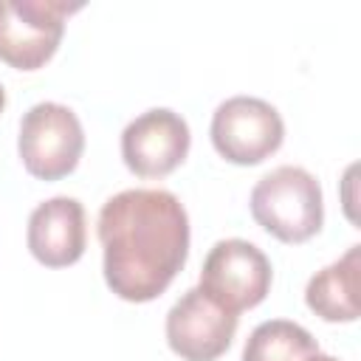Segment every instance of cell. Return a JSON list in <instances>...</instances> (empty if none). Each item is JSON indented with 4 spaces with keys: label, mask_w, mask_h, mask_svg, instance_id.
<instances>
[{
    "label": "cell",
    "mask_w": 361,
    "mask_h": 361,
    "mask_svg": "<svg viewBox=\"0 0 361 361\" xmlns=\"http://www.w3.org/2000/svg\"><path fill=\"white\" fill-rule=\"evenodd\" d=\"M189 144V124L175 110L155 107L124 127L121 158L135 178H166L186 161Z\"/></svg>",
    "instance_id": "7"
},
{
    "label": "cell",
    "mask_w": 361,
    "mask_h": 361,
    "mask_svg": "<svg viewBox=\"0 0 361 361\" xmlns=\"http://www.w3.org/2000/svg\"><path fill=\"white\" fill-rule=\"evenodd\" d=\"M358 276H361V245H350V251L341 259L310 276L305 288L307 307L324 322H355L361 313Z\"/></svg>",
    "instance_id": "10"
},
{
    "label": "cell",
    "mask_w": 361,
    "mask_h": 361,
    "mask_svg": "<svg viewBox=\"0 0 361 361\" xmlns=\"http://www.w3.org/2000/svg\"><path fill=\"white\" fill-rule=\"evenodd\" d=\"M319 353L316 338L296 322L271 319L251 330L243 361H307Z\"/></svg>",
    "instance_id": "11"
},
{
    "label": "cell",
    "mask_w": 361,
    "mask_h": 361,
    "mask_svg": "<svg viewBox=\"0 0 361 361\" xmlns=\"http://www.w3.org/2000/svg\"><path fill=\"white\" fill-rule=\"evenodd\" d=\"M3 107H6V90H3V85H0V113H3Z\"/></svg>",
    "instance_id": "13"
},
{
    "label": "cell",
    "mask_w": 361,
    "mask_h": 361,
    "mask_svg": "<svg viewBox=\"0 0 361 361\" xmlns=\"http://www.w3.org/2000/svg\"><path fill=\"white\" fill-rule=\"evenodd\" d=\"M17 152L25 172L39 180L71 175L85 152V133L76 113L56 102L34 104L20 121Z\"/></svg>",
    "instance_id": "4"
},
{
    "label": "cell",
    "mask_w": 361,
    "mask_h": 361,
    "mask_svg": "<svg viewBox=\"0 0 361 361\" xmlns=\"http://www.w3.org/2000/svg\"><path fill=\"white\" fill-rule=\"evenodd\" d=\"M307 361H338V358H333V355H322V353H316V355H310Z\"/></svg>",
    "instance_id": "12"
},
{
    "label": "cell",
    "mask_w": 361,
    "mask_h": 361,
    "mask_svg": "<svg viewBox=\"0 0 361 361\" xmlns=\"http://www.w3.org/2000/svg\"><path fill=\"white\" fill-rule=\"evenodd\" d=\"M28 251L45 268H68L85 254V206L76 197H51L28 217Z\"/></svg>",
    "instance_id": "9"
},
{
    "label": "cell",
    "mask_w": 361,
    "mask_h": 361,
    "mask_svg": "<svg viewBox=\"0 0 361 361\" xmlns=\"http://www.w3.org/2000/svg\"><path fill=\"white\" fill-rule=\"evenodd\" d=\"M82 3L0 0V59L17 71H39L59 48L65 20Z\"/></svg>",
    "instance_id": "3"
},
{
    "label": "cell",
    "mask_w": 361,
    "mask_h": 361,
    "mask_svg": "<svg viewBox=\"0 0 361 361\" xmlns=\"http://www.w3.org/2000/svg\"><path fill=\"white\" fill-rule=\"evenodd\" d=\"M274 268L268 257L248 240H220L203 259L200 290L228 313L257 307L271 290Z\"/></svg>",
    "instance_id": "5"
},
{
    "label": "cell",
    "mask_w": 361,
    "mask_h": 361,
    "mask_svg": "<svg viewBox=\"0 0 361 361\" xmlns=\"http://www.w3.org/2000/svg\"><path fill=\"white\" fill-rule=\"evenodd\" d=\"M237 333V316L200 288L186 290L166 313V344L183 361H217Z\"/></svg>",
    "instance_id": "8"
},
{
    "label": "cell",
    "mask_w": 361,
    "mask_h": 361,
    "mask_svg": "<svg viewBox=\"0 0 361 361\" xmlns=\"http://www.w3.org/2000/svg\"><path fill=\"white\" fill-rule=\"evenodd\" d=\"M209 133L220 158L237 166H254L282 147L285 124L274 104L254 96H231L217 104Z\"/></svg>",
    "instance_id": "6"
},
{
    "label": "cell",
    "mask_w": 361,
    "mask_h": 361,
    "mask_svg": "<svg viewBox=\"0 0 361 361\" xmlns=\"http://www.w3.org/2000/svg\"><path fill=\"white\" fill-rule=\"evenodd\" d=\"M251 217L279 243L299 245L319 234L324 203L319 180L302 166H276L251 189Z\"/></svg>",
    "instance_id": "2"
},
{
    "label": "cell",
    "mask_w": 361,
    "mask_h": 361,
    "mask_svg": "<svg viewBox=\"0 0 361 361\" xmlns=\"http://www.w3.org/2000/svg\"><path fill=\"white\" fill-rule=\"evenodd\" d=\"M104 282L124 302L158 299L189 254V217L166 189H124L99 212Z\"/></svg>",
    "instance_id": "1"
}]
</instances>
